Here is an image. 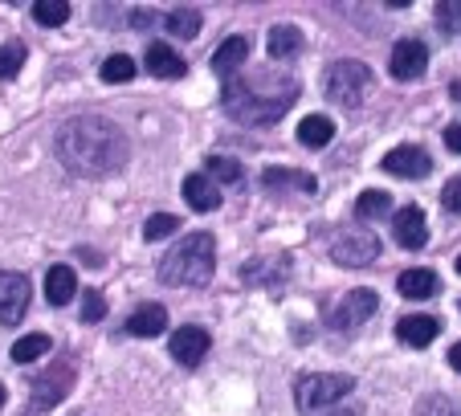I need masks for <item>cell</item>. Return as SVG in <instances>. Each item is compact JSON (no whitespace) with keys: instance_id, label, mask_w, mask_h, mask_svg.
Wrapping results in <instances>:
<instances>
[{"instance_id":"cell-1","label":"cell","mask_w":461,"mask_h":416,"mask_svg":"<svg viewBox=\"0 0 461 416\" xmlns=\"http://www.w3.org/2000/svg\"><path fill=\"white\" fill-rule=\"evenodd\" d=\"M53 151L78 176H111L127 164L131 143L111 119H70L53 135Z\"/></svg>"},{"instance_id":"cell-2","label":"cell","mask_w":461,"mask_h":416,"mask_svg":"<svg viewBox=\"0 0 461 416\" xmlns=\"http://www.w3.org/2000/svg\"><path fill=\"white\" fill-rule=\"evenodd\" d=\"M221 103L245 127H270L298 103V78H290L282 69H258L245 78H229Z\"/></svg>"},{"instance_id":"cell-3","label":"cell","mask_w":461,"mask_h":416,"mask_svg":"<svg viewBox=\"0 0 461 416\" xmlns=\"http://www.w3.org/2000/svg\"><path fill=\"white\" fill-rule=\"evenodd\" d=\"M212 269H217V241L209 233H188L159 261V277L167 286H204Z\"/></svg>"},{"instance_id":"cell-4","label":"cell","mask_w":461,"mask_h":416,"mask_svg":"<svg viewBox=\"0 0 461 416\" xmlns=\"http://www.w3.org/2000/svg\"><path fill=\"white\" fill-rule=\"evenodd\" d=\"M356 392V380L343 372H303L294 380V404L298 412L319 416L327 408H335L339 400H348Z\"/></svg>"},{"instance_id":"cell-5","label":"cell","mask_w":461,"mask_h":416,"mask_svg":"<svg viewBox=\"0 0 461 416\" xmlns=\"http://www.w3.org/2000/svg\"><path fill=\"white\" fill-rule=\"evenodd\" d=\"M322 90H327L331 103H339L343 111H351V106H359L367 98V90H372V69L356 58L331 61V66L322 69Z\"/></svg>"},{"instance_id":"cell-6","label":"cell","mask_w":461,"mask_h":416,"mask_svg":"<svg viewBox=\"0 0 461 416\" xmlns=\"http://www.w3.org/2000/svg\"><path fill=\"white\" fill-rule=\"evenodd\" d=\"M375 253H380V241H375L372 229H364V225H339L331 233V258L339 261V266H348V269L372 266Z\"/></svg>"},{"instance_id":"cell-7","label":"cell","mask_w":461,"mask_h":416,"mask_svg":"<svg viewBox=\"0 0 461 416\" xmlns=\"http://www.w3.org/2000/svg\"><path fill=\"white\" fill-rule=\"evenodd\" d=\"M70 388H74V364L70 359H58V364L45 367V372L33 380V392H29V416L58 408L61 400L70 396Z\"/></svg>"},{"instance_id":"cell-8","label":"cell","mask_w":461,"mask_h":416,"mask_svg":"<svg viewBox=\"0 0 461 416\" xmlns=\"http://www.w3.org/2000/svg\"><path fill=\"white\" fill-rule=\"evenodd\" d=\"M29 298H33L29 277L13 274V269H0V322H5V327H17V322L25 319Z\"/></svg>"},{"instance_id":"cell-9","label":"cell","mask_w":461,"mask_h":416,"mask_svg":"<svg viewBox=\"0 0 461 416\" xmlns=\"http://www.w3.org/2000/svg\"><path fill=\"white\" fill-rule=\"evenodd\" d=\"M290 269H294V261H290V253H266V258H253L241 266V277L249 282V286H270V290H282L286 286Z\"/></svg>"},{"instance_id":"cell-10","label":"cell","mask_w":461,"mask_h":416,"mask_svg":"<svg viewBox=\"0 0 461 416\" xmlns=\"http://www.w3.org/2000/svg\"><path fill=\"white\" fill-rule=\"evenodd\" d=\"M209 347H212V339L204 327H180L167 339V351H172V359L180 367H201L204 356H209Z\"/></svg>"},{"instance_id":"cell-11","label":"cell","mask_w":461,"mask_h":416,"mask_svg":"<svg viewBox=\"0 0 461 416\" xmlns=\"http://www.w3.org/2000/svg\"><path fill=\"white\" fill-rule=\"evenodd\" d=\"M380 167L388 176H401V180H425V176L433 172V159H429L425 148H412V143H404V148H392L388 156L380 159Z\"/></svg>"},{"instance_id":"cell-12","label":"cell","mask_w":461,"mask_h":416,"mask_svg":"<svg viewBox=\"0 0 461 416\" xmlns=\"http://www.w3.org/2000/svg\"><path fill=\"white\" fill-rule=\"evenodd\" d=\"M429 66V50L425 41H417V37H404V41L392 45V58H388V74L392 78H401V82H412L420 78Z\"/></svg>"},{"instance_id":"cell-13","label":"cell","mask_w":461,"mask_h":416,"mask_svg":"<svg viewBox=\"0 0 461 416\" xmlns=\"http://www.w3.org/2000/svg\"><path fill=\"white\" fill-rule=\"evenodd\" d=\"M375 306H380V298L372 294V290H351L348 298H343L339 306H335L331 314V327L335 330H356L359 322H367L375 314Z\"/></svg>"},{"instance_id":"cell-14","label":"cell","mask_w":461,"mask_h":416,"mask_svg":"<svg viewBox=\"0 0 461 416\" xmlns=\"http://www.w3.org/2000/svg\"><path fill=\"white\" fill-rule=\"evenodd\" d=\"M392 233H396V241H401L404 249H425V241H429L425 208L404 204L401 213H396V221H392Z\"/></svg>"},{"instance_id":"cell-15","label":"cell","mask_w":461,"mask_h":416,"mask_svg":"<svg viewBox=\"0 0 461 416\" xmlns=\"http://www.w3.org/2000/svg\"><path fill=\"white\" fill-rule=\"evenodd\" d=\"M148 74L151 78H164V82H176V78H184V74H188V61L180 58V53L176 50H167L164 41H151L148 45Z\"/></svg>"},{"instance_id":"cell-16","label":"cell","mask_w":461,"mask_h":416,"mask_svg":"<svg viewBox=\"0 0 461 416\" xmlns=\"http://www.w3.org/2000/svg\"><path fill=\"white\" fill-rule=\"evenodd\" d=\"M396 335L409 347H429L441 335V319H433V314H404V319L396 322Z\"/></svg>"},{"instance_id":"cell-17","label":"cell","mask_w":461,"mask_h":416,"mask_svg":"<svg viewBox=\"0 0 461 416\" xmlns=\"http://www.w3.org/2000/svg\"><path fill=\"white\" fill-rule=\"evenodd\" d=\"M184 200H188V208H196V213H217L221 188L209 180V176L192 172V176H184Z\"/></svg>"},{"instance_id":"cell-18","label":"cell","mask_w":461,"mask_h":416,"mask_svg":"<svg viewBox=\"0 0 461 416\" xmlns=\"http://www.w3.org/2000/svg\"><path fill=\"white\" fill-rule=\"evenodd\" d=\"M167 330V311L159 303H143L140 311L127 319V335H135V339H156V335H164Z\"/></svg>"},{"instance_id":"cell-19","label":"cell","mask_w":461,"mask_h":416,"mask_svg":"<svg viewBox=\"0 0 461 416\" xmlns=\"http://www.w3.org/2000/svg\"><path fill=\"white\" fill-rule=\"evenodd\" d=\"M74 294H78V274L70 266H50V274H45V303L66 306Z\"/></svg>"},{"instance_id":"cell-20","label":"cell","mask_w":461,"mask_h":416,"mask_svg":"<svg viewBox=\"0 0 461 416\" xmlns=\"http://www.w3.org/2000/svg\"><path fill=\"white\" fill-rule=\"evenodd\" d=\"M245 53H249V41H245V37H225V41L217 45V53H212V69H217L221 78H233L237 69H241Z\"/></svg>"},{"instance_id":"cell-21","label":"cell","mask_w":461,"mask_h":416,"mask_svg":"<svg viewBox=\"0 0 461 416\" xmlns=\"http://www.w3.org/2000/svg\"><path fill=\"white\" fill-rule=\"evenodd\" d=\"M396 286H401V294H404V298L420 303V298H433L437 290H441V282H437L433 269H404V274L396 277Z\"/></svg>"},{"instance_id":"cell-22","label":"cell","mask_w":461,"mask_h":416,"mask_svg":"<svg viewBox=\"0 0 461 416\" xmlns=\"http://www.w3.org/2000/svg\"><path fill=\"white\" fill-rule=\"evenodd\" d=\"M303 33H298L294 25H274L270 29V37H266V50H270V58H278V61H290V58H298L303 53Z\"/></svg>"},{"instance_id":"cell-23","label":"cell","mask_w":461,"mask_h":416,"mask_svg":"<svg viewBox=\"0 0 461 416\" xmlns=\"http://www.w3.org/2000/svg\"><path fill=\"white\" fill-rule=\"evenodd\" d=\"M298 139H303L306 148H327L335 139V122L327 119V114H306V119L298 122Z\"/></svg>"},{"instance_id":"cell-24","label":"cell","mask_w":461,"mask_h":416,"mask_svg":"<svg viewBox=\"0 0 461 416\" xmlns=\"http://www.w3.org/2000/svg\"><path fill=\"white\" fill-rule=\"evenodd\" d=\"M164 25H167V33H172V37H180V41H192V37L201 33L204 21H201V13H196V9H184V5H180V9H172L164 17Z\"/></svg>"},{"instance_id":"cell-25","label":"cell","mask_w":461,"mask_h":416,"mask_svg":"<svg viewBox=\"0 0 461 416\" xmlns=\"http://www.w3.org/2000/svg\"><path fill=\"white\" fill-rule=\"evenodd\" d=\"M261 184H266V188H278V184H294V188H303V192H314V188H319L311 172H290V167H266V172H261Z\"/></svg>"},{"instance_id":"cell-26","label":"cell","mask_w":461,"mask_h":416,"mask_svg":"<svg viewBox=\"0 0 461 416\" xmlns=\"http://www.w3.org/2000/svg\"><path fill=\"white\" fill-rule=\"evenodd\" d=\"M33 21L45 29H58L70 21V5L66 0H33Z\"/></svg>"},{"instance_id":"cell-27","label":"cell","mask_w":461,"mask_h":416,"mask_svg":"<svg viewBox=\"0 0 461 416\" xmlns=\"http://www.w3.org/2000/svg\"><path fill=\"white\" fill-rule=\"evenodd\" d=\"M384 213H392V196H388V192L372 188V192H364V196L356 200V217L359 221H375V217H384Z\"/></svg>"},{"instance_id":"cell-28","label":"cell","mask_w":461,"mask_h":416,"mask_svg":"<svg viewBox=\"0 0 461 416\" xmlns=\"http://www.w3.org/2000/svg\"><path fill=\"white\" fill-rule=\"evenodd\" d=\"M50 351V335H25L13 343V364H33Z\"/></svg>"},{"instance_id":"cell-29","label":"cell","mask_w":461,"mask_h":416,"mask_svg":"<svg viewBox=\"0 0 461 416\" xmlns=\"http://www.w3.org/2000/svg\"><path fill=\"white\" fill-rule=\"evenodd\" d=\"M98 74H103V82L119 86V82H131V78H135V61H131L127 53H111V58L103 61V69H98Z\"/></svg>"},{"instance_id":"cell-30","label":"cell","mask_w":461,"mask_h":416,"mask_svg":"<svg viewBox=\"0 0 461 416\" xmlns=\"http://www.w3.org/2000/svg\"><path fill=\"white\" fill-rule=\"evenodd\" d=\"M209 180L229 188V184L241 180V164H237L233 156H209Z\"/></svg>"},{"instance_id":"cell-31","label":"cell","mask_w":461,"mask_h":416,"mask_svg":"<svg viewBox=\"0 0 461 416\" xmlns=\"http://www.w3.org/2000/svg\"><path fill=\"white\" fill-rule=\"evenodd\" d=\"M21 66H25V45L21 41L0 45V78H17Z\"/></svg>"},{"instance_id":"cell-32","label":"cell","mask_w":461,"mask_h":416,"mask_svg":"<svg viewBox=\"0 0 461 416\" xmlns=\"http://www.w3.org/2000/svg\"><path fill=\"white\" fill-rule=\"evenodd\" d=\"M176 229H180V217H172V213H156V217L143 225V237H148V241H164V237H172Z\"/></svg>"},{"instance_id":"cell-33","label":"cell","mask_w":461,"mask_h":416,"mask_svg":"<svg viewBox=\"0 0 461 416\" xmlns=\"http://www.w3.org/2000/svg\"><path fill=\"white\" fill-rule=\"evenodd\" d=\"M437 25H441V33H457L461 29V0H441V5H437Z\"/></svg>"},{"instance_id":"cell-34","label":"cell","mask_w":461,"mask_h":416,"mask_svg":"<svg viewBox=\"0 0 461 416\" xmlns=\"http://www.w3.org/2000/svg\"><path fill=\"white\" fill-rule=\"evenodd\" d=\"M106 319V298L98 290H86L82 294V322H103Z\"/></svg>"},{"instance_id":"cell-35","label":"cell","mask_w":461,"mask_h":416,"mask_svg":"<svg viewBox=\"0 0 461 416\" xmlns=\"http://www.w3.org/2000/svg\"><path fill=\"white\" fill-rule=\"evenodd\" d=\"M417 416H461V412H457V404H453V400H445V396H429V400H420Z\"/></svg>"},{"instance_id":"cell-36","label":"cell","mask_w":461,"mask_h":416,"mask_svg":"<svg viewBox=\"0 0 461 416\" xmlns=\"http://www.w3.org/2000/svg\"><path fill=\"white\" fill-rule=\"evenodd\" d=\"M441 204L449 208V213H461V176H453V180L441 188Z\"/></svg>"},{"instance_id":"cell-37","label":"cell","mask_w":461,"mask_h":416,"mask_svg":"<svg viewBox=\"0 0 461 416\" xmlns=\"http://www.w3.org/2000/svg\"><path fill=\"white\" fill-rule=\"evenodd\" d=\"M445 148L457 151V156H461V122H453V127L445 131Z\"/></svg>"},{"instance_id":"cell-38","label":"cell","mask_w":461,"mask_h":416,"mask_svg":"<svg viewBox=\"0 0 461 416\" xmlns=\"http://www.w3.org/2000/svg\"><path fill=\"white\" fill-rule=\"evenodd\" d=\"M78 258L86 261V266H103V253H95V249H78Z\"/></svg>"},{"instance_id":"cell-39","label":"cell","mask_w":461,"mask_h":416,"mask_svg":"<svg viewBox=\"0 0 461 416\" xmlns=\"http://www.w3.org/2000/svg\"><path fill=\"white\" fill-rule=\"evenodd\" d=\"M319 416H359V408H327V412Z\"/></svg>"},{"instance_id":"cell-40","label":"cell","mask_w":461,"mask_h":416,"mask_svg":"<svg viewBox=\"0 0 461 416\" xmlns=\"http://www.w3.org/2000/svg\"><path fill=\"white\" fill-rule=\"evenodd\" d=\"M449 367H453V372H461V343H453V351H449Z\"/></svg>"},{"instance_id":"cell-41","label":"cell","mask_w":461,"mask_h":416,"mask_svg":"<svg viewBox=\"0 0 461 416\" xmlns=\"http://www.w3.org/2000/svg\"><path fill=\"white\" fill-rule=\"evenodd\" d=\"M449 95H453V98H457V103H461V78H457V82H453V86H449Z\"/></svg>"},{"instance_id":"cell-42","label":"cell","mask_w":461,"mask_h":416,"mask_svg":"<svg viewBox=\"0 0 461 416\" xmlns=\"http://www.w3.org/2000/svg\"><path fill=\"white\" fill-rule=\"evenodd\" d=\"M0 404H5V384H0Z\"/></svg>"},{"instance_id":"cell-43","label":"cell","mask_w":461,"mask_h":416,"mask_svg":"<svg viewBox=\"0 0 461 416\" xmlns=\"http://www.w3.org/2000/svg\"><path fill=\"white\" fill-rule=\"evenodd\" d=\"M457 274H461V258H457Z\"/></svg>"}]
</instances>
